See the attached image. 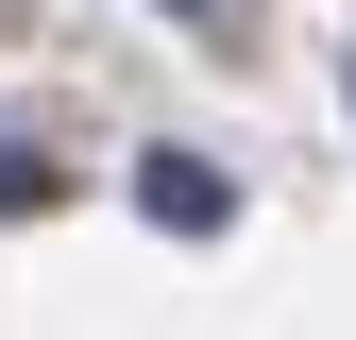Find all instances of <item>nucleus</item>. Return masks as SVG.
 <instances>
[{"mask_svg": "<svg viewBox=\"0 0 356 340\" xmlns=\"http://www.w3.org/2000/svg\"><path fill=\"white\" fill-rule=\"evenodd\" d=\"M51 187H68L51 153H17V137H0V222H17V204H51Z\"/></svg>", "mask_w": 356, "mask_h": 340, "instance_id": "obj_2", "label": "nucleus"}, {"mask_svg": "<svg viewBox=\"0 0 356 340\" xmlns=\"http://www.w3.org/2000/svg\"><path fill=\"white\" fill-rule=\"evenodd\" d=\"M136 204H153L170 238H220V222H238V170H204V153H136Z\"/></svg>", "mask_w": 356, "mask_h": 340, "instance_id": "obj_1", "label": "nucleus"}, {"mask_svg": "<svg viewBox=\"0 0 356 340\" xmlns=\"http://www.w3.org/2000/svg\"><path fill=\"white\" fill-rule=\"evenodd\" d=\"M170 17H204V0H170Z\"/></svg>", "mask_w": 356, "mask_h": 340, "instance_id": "obj_3", "label": "nucleus"}]
</instances>
